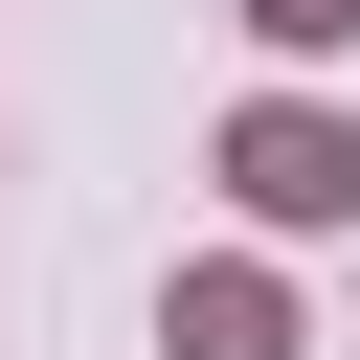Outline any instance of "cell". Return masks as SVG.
Wrapping results in <instances>:
<instances>
[{"mask_svg": "<svg viewBox=\"0 0 360 360\" xmlns=\"http://www.w3.org/2000/svg\"><path fill=\"white\" fill-rule=\"evenodd\" d=\"M158 338H180V360H292V292H270L248 248H202V270L158 292Z\"/></svg>", "mask_w": 360, "mask_h": 360, "instance_id": "obj_2", "label": "cell"}, {"mask_svg": "<svg viewBox=\"0 0 360 360\" xmlns=\"http://www.w3.org/2000/svg\"><path fill=\"white\" fill-rule=\"evenodd\" d=\"M225 202H248V225H360V112L248 90V112H225Z\"/></svg>", "mask_w": 360, "mask_h": 360, "instance_id": "obj_1", "label": "cell"}, {"mask_svg": "<svg viewBox=\"0 0 360 360\" xmlns=\"http://www.w3.org/2000/svg\"><path fill=\"white\" fill-rule=\"evenodd\" d=\"M248 45H292V68H315V45H360V0H248Z\"/></svg>", "mask_w": 360, "mask_h": 360, "instance_id": "obj_3", "label": "cell"}]
</instances>
